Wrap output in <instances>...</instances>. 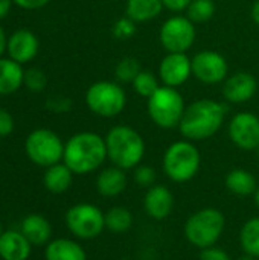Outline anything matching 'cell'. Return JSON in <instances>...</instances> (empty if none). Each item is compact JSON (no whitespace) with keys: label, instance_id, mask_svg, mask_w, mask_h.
<instances>
[{"label":"cell","instance_id":"6da1fadb","mask_svg":"<svg viewBox=\"0 0 259 260\" xmlns=\"http://www.w3.org/2000/svg\"><path fill=\"white\" fill-rule=\"evenodd\" d=\"M227 107L212 99H198L186 107L180 120V134L191 142L206 140L221 128Z\"/></svg>","mask_w":259,"mask_h":260},{"label":"cell","instance_id":"7a4b0ae2","mask_svg":"<svg viewBox=\"0 0 259 260\" xmlns=\"http://www.w3.org/2000/svg\"><path fill=\"white\" fill-rule=\"evenodd\" d=\"M107 160L105 139L92 131L73 134L64 143L63 163L75 174L85 175L99 169Z\"/></svg>","mask_w":259,"mask_h":260},{"label":"cell","instance_id":"3957f363","mask_svg":"<svg viewBox=\"0 0 259 260\" xmlns=\"http://www.w3.org/2000/svg\"><path fill=\"white\" fill-rule=\"evenodd\" d=\"M105 139L107 158L111 165L128 171L140 165L145 155V142L142 136L128 125L113 126Z\"/></svg>","mask_w":259,"mask_h":260},{"label":"cell","instance_id":"277c9868","mask_svg":"<svg viewBox=\"0 0 259 260\" xmlns=\"http://www.w3.org/2000/svg\"><path fill=\"white\" fill-rule=\"evenodd\" d=\"M226 229L224 213L215 207H205L194 212L185 222L183 233L186 241L200 248L214 247L223 236Z\"/></svg>","mask_w":259,"mask_h":260},{"label":"cell","instance_id":"5b68a950","mask_svg":"<svg viewBox=\"0 0 259 260\" xmlns=\"http://www.w3.org/2000/svg\"><path fill=\"white\" fill-rule=\"evenodd\" d=\"M200 166V151L191 140H177L171 143L163 154V172L174 183H188L194 180Z\"/></svg>","mask_w":259,"mask_h":260},{"label":"cell","instance_id":"8992f818","mask_svg":"<svg viewBox=\"0 0 259 260\" xmlns=\"http://www.w3.org/2000/svg\"><path fill=\"white\" fill-rule=\"evenodd\" d=\"M147 108L151 120L163 129L179 128L186 110L185 101L179 90L166 85H160V88L148 98Z\"/></svg>","mask_w":259,"mask_h":260},{"label":"cell","instance_id":"52a82bcc","mask_svg":"<svg viewBox=\"0 0 259 260\" xmlns=\"http://www.w3.org/2000/svg\"><path fill=\"white\" fill-rule=\"evenodd\" d=\"M24 152L34 165L49 168L63 161L64 143L55 131L38 128L27 134L24 140Z\"/></svg>","mask_w":259,"mask_h":260},{"label":"cell","instance_id":"ba28073f","mask_svg":"<svg viewBox=\"0 0 259 260\" xmlns=\"http://www.w3.org/2000/svg\"><path fill=\"white\" fill-rule=\"evenodd\" d=\"M85 104L92 113L101 117H116L127 105V94L116 82L98 81L87 88Z\"/></svg>","mask_w":259,"mask_h":260},{"label":"cell","instance_id":"9c48e42d","mask_svg":"<svg viewBox=\"0 0 259 260\" xmlns=\"http://www.w3.org/2000/svg\"><path fill=\"white\" fill-rule=\"evenodd\" d=\"M67 230L81 241H92L105 230V213L95 204L79 203L66 212Z\"/></svg>","mask_w":259,"mask_h":260},{"label":"cell","instance_id":"30bf717a","mask_svg":"<svg viewBox=\"0 0 259 260\" xmlns=\"http://www.w3.org/2000/svg\"><path fill=\"white\" fill-rule=\"evenodd\" d=\"M197 37L195 24L185 15L169 17L160 27V44L168 53H186Z\"/></svg>","mask_w":259,"mask_h":260},{"label":"cell","instance_id":"8fae6325","mask_svg":"<svg viewBox=\"0 0 259 260\" xmlns=\"http://www.w3.org/2000/svg\"><path fill=\"white\" fill-rule=\"evenodd\" d=\"M192 75L203 84H220L227 78L229 64L215 50H202L192 59Z\"/></svg>","mask_w":259,"mask_h":260},{"label":"cell","instance_id":"7c38bea8","mask_svg":"<svg viewBox=\"0 0 259 260\" xmlns=\"http://www.w3.org/2000/svg\"><path fill=\"white\" fill-rule=\"evenodd\" d=\"M232 143L243 151H255L259 146V117L253 113H237L227 128Z\"/></svg>","mask_w":259,"mask_h":260},{"label":"cell","instance_id":"4fadbf2b","mask_svg":"<svg viewBox=\"0 0 259 260\" xmlns=\"http://www.w3.org/2000/svg\"><path fill=\"white\" fill-rule=\"evenodd\" d=\"M192 75V62L186 53H168L159 64V76L163 85L177 88Z\"/></svg>","mask_w":259,"mask_h":260},{"label":"cell","instance_id":"5bb4252c","mask_svg":"<svg viewBox=\"0 0 259 260\" xmlns=\"http://www.w3.org/2000/svg\"><path fill=\"white\" fill-rule=\"evenodd\" d=\"M40 49V41L37 35L32 30L27 29H18L12 32L8 38V58L14 59L18 64H27L32 61Z\"/></svg>","mask_w":259,"mask_h":260},{"label":"cell","instance_id":"9a60e30c","mask_svg":"<svg viewBox=\"0 0 259 260\" xmlns=\"http://www.w3.org/2000/svg\"><path fill=\"white\" fill-rule=\"evenodd\" d=\"M258 91V81L252 73L237 72L224 79L223 96L231 104L249 102Z\"/></svg>","mask_w":259,"mask_h":260},{"label":"cell","instance_id":"2e32d148","mask_svg":"<svg viewBox=\"0 0 259 260\" xmlns=\"http://www.w3.org/2000/svg\"><path fill=\"white\" fill-rule=\"evenodd\" d=\"M172 209H174V195L166 186L154 184L148 187L143 197V210L150 218L156 221H163L172 213Z\"/></svg>","mask_w":259,"mask_h":260},{"label":"cell","instance_id":"e0dca14e","mask_svg":"<svg viewBox=\"0 0 259 260\" xmlns=\"http://www.w3.org/2000/svg\"><path fill=\"white\" fill-rule=\"evenodd\" d=\"M32 244L20 230H8L0 236V260H27Z\"/></svg>","mask_w":259,"mask_h":260},{"label":"cell","instance_id":"ac0fdd59","mask_svg":"<svg viewBox=\"0 0 259 260\" xmlns=\"http://www.w3.org/2000/svg\"><path fill=\"white\" fill-rule=\"evenodd\" d=\"M127 174L124 169L118 166H108L102 169L96 177V190L99 195L105 198H114L119 197L127 189Z\"/></svg>","mask_w":259,"mask_h":260},{"label":"cell","instance_id":"d6986e66","mask_svg":"<svg viewBox=\"0 0 259 260\" xmlns=\"http://www.w3.org/2000/svg\"><path fill=\"white\" fill-rule=\"evenodd\" d=\"M20 232L32 245H47L52 241V225L43 215L38 213L27 215L20 224Z\"/></svg>","mask_w":259,"mask_h":260},{"label":"cell","instance_id":"ffe728a7","mask_svg":"<svg viewBox=\"0 0 259 260\" xmlns=\"http://www.w3.org/2000/svg\"><path fill=\"white\" fill-rule=\"evenodd\" d=\"M46 260H87V253L82 245L73 239L58 238L52 239L44 250Z\"/></svg>","mask_w":259,"mask_h":260},{"label":"cell","instance_id":"44dd1931","mask_svg":"<svg viewBox=\"0 0 259 260\" xmlns=\"http://www.w3.org/2000/svg\"><path fill=\"white\" fill-rule=\"evenodd\" d=\"M73 172L61 161L53 166L46 168L44 177H43V184L44 187L55 195H61L67 192L73 183Z\"/></svg>","mask_w":259,"mask_h":260},{"label":"cell","instance_id":"7402d4cb","mask_svg":"<svg viewBox=\"0 0 259 260\" xmlns=\"http://www.w3.org/2000/svg\"><path fill=\"white\" fill-rule=\"evenodd\" d=\"M24 70L11 58H0V94H12L23 85Z\"/></svg>","mask_w":259,"mask_h":260},{"label":"cell","instance_id":"603a6c76","mask_svg":"<svg viewBox=\"0 0 259 260\" xmlns=\"http://www.w3.org/2000/svg\"><path fill=\"white\" fill-rule=\"evenodd\" d=\"M224 184L227 187V190L234 195L238 197H249V195H255L256 189H258V183L256 178L252 172L246 171V169H234L226 175Z\"/></svg>","mask_w":259,"mask_h":260},{"label":"cell","instance_id":"cb8c5ba5","mask_svg":"<svg viewBox=\"0 0 259 260\" xmlns=\"http://www.w3.org/2000/svg\"><path fill=\"white\" fill-rule=\"evenodd\" d=\"M163 9L162 0H127L125 12L127 17L136 23H143L160 15Z\"/></svg>","mask_w":259,"mask_h":260},{"label":"cell","instance_id":"d4e9b609","mask_svg":"<svg viewBox=\"0 0 259 260\" xmlns=\"http://www.w3.org/2000/svg\"><path fill=\"white\" fill-rule=\"evenodd\" d=\"M240 245L244 254L259 259V216L246 221L240 230Z\"/></svg>","mask_w":259,"mask_h":260},{"label":"cell","instance_id":"484cf974","mask_svg":"<svg viewBox=\"0 0 259 260\" xmlns=\"http://www.w3.org/2000/svg\"><path fill=\"white\" fill-rule=\"evenodd\" d=\"M133 213L122 206H114L105 212V229L113 233H125L133 227Z\"/></svg>","mask_w":259,"mask_h":260},{"label":"cell","instance_id":"4316f807","mask_svg":"<svg viewBox=\"0 0 259 260\" xmlns=\"http://www.w3.org/2000/svg\"><path fill=\"white\" fill-rule=\"evenodd\" d=\"M186 12H188L186 17L194 24L206 23L215 14V3H214V0H192L186 9Z\"/></svg>","mask_w":259,"mask_h":260},{"label":"cell","instance_id":"83f0119b","mask_svg":"<svg viewBox=\"0 0 259 260\" xmlns=\"http://www.w3.org/2000/svg\"><path fill=\"white\" fill-rule=\"evenodd\" d=\"M133 84V88L134 91L142 96V98H151L159 88V79L151 73V72H147V70H140V73L134 78V81L131 82Z\"/></svg>","mask_w":259,"mask_h":260},{"label":"cell","instance_id":"f1b7e54d","mask_svg":"<svg viewBox=\"0 0 259 260\" xmlns=\"http://www.w3.org/2000/svg\"><path fill=\"white\" fill-rule=\"evenodd\" d=\"M140 70H142L140 64L136 58L125 56L118 62V66L114 69V75L119 82H133L134 78L140 73Z\"/></svg>","mask_w":259,"mask_h":260},{"label":"cell","instance_id":"f546056e","mask_svg":"<svg viewBox=\"0 0 259 260\" xmlns=\"http://www.w3.org/2000/svg\"><path fill=\"white\" fill-rule=\"evenodd\" d=\"M23 85L31 90V91H43L47 85V78L44 75L43 70L37 69V67H32V69H27L24 70V78H23Z\"/></svg>","mask_w":259,"mask_h":260},{"label":"cell","instance_id":"4dcf8cb0","mask_svg":"<svg viewBox=\"0 0 259 260\" xmlns=\"http://www.w3.org/2000/svg\"><path fill=\"white\" fill-rule=\"evenodd\" d=\"M113 35L118 40H130L137 32V23L130 17H122L113 24Z\"/></svg>","mask_w":259,"mask_h":260},{"label":"cell","instance_id":"1f68e13d","mask_svg":"<svg viewBox=\"0 0 259 260\" xmlns=\"http://www.w3.org/2000/svg\"><path fill=\"white\" fill-rule=\"evenodd\" d=\"M134 181L142 186V187H151L154 186V181H156V171L154 168L151 166H147V165H139L137 168H134Z\"/></svg>","mask_w":259,"mask_h":260},{"label":"cell","instance_id":"d6a6232c","mask_svg":"<svg viewBox=\"0 0 259 260\" xmlns=\"http://www.w3.org/2000/svg\"><path fill=\"white\" fill-rule=\"evenodd\" d=\"M200 260H232V257L229 256V253L220 247H209L202 250L200 253Z\"/></svg>","mask_w":259,"mask_h":260},{"label":"cell","instance_id":"836d02e7","mask_svg":"<svg viewBox=\"0 0 259 260\" xmlns=\"http://www.w3.org/2000/svg\"><path fill=\"white\" fill-rule=\"evenodd\" d=\"M14 131V119L5 110L0 108V137H8Z\"/></svg>","mask_w":259,"mask_h":260},{"label":"cell","instance_id":"e575fe53","mask_svg":"<svg viewBox=\"0 0 259 260\" xmlns=\"http://www.w3.org/2000/svg\"><path fill=\"white\" fill-rule=\"evenodd\" d=\"M46 105H47V108H49L50 111H55V113H66V111L70 110L72 102H70L67 98H61V96L56 98V96H55V98L49 99Z\"/></svg>","mask_w":259,"mask_h":260},{"label":"cell","instance_id":"d590c367","mask_svg":"<svg viewBox=\"0 0 259 260\" xmlns=\"http://www.w3.org/2000/svg\"><path fill=\"white\" fill-rule=\"evenodd\" d=\"M191 2L192 0H162L163 8H166L172 12H182V11L188 9Z\"/></svg>","mask_w":259,"mask_h":260},{"label":"cell","instance_id":"8d00e7d4","mask_svg":"<svg viewBox=\"0 0 259 260\" xmlns=\"http://www.w3.org/2000/svg\"><path fill=\"white\" fill-rule=\"evenodd\" d=\"M50 0H12L14 5L20 6L21 9H29V11H34V9H40L43 6H46Z\"/></svg>","mask_w":259,"mask_h":260},{"label":"cell","instance_id":"74e56055","mask_svg":"<svg viewBox=\"0 0 259 260\" xmlns=\"http://www.w3.org/2000/svg\"><path fill=\"white\" fill-rule=\"evenodd\" d=\"M11 6H12V0H0V20L9 14Z\"/></svg>","mask_w":259,"mask_h":260},{"label":"cell","instance_id":"f35d334b","mask_svg":"<svg viewBox=\"0 0 259 260\" xmlns=\"http://www.w3.org/2000/svg\"><path fill=\"white\" fill-rule=\"evenodd\" d=\"M6 46H8V38H6V34H5L3 27L0 26V58L6 52Z\"/></svg>","mask_w":259,"mask_h":260},{"label":"cell","instance_id":"ab89813d","mask_svg":"<svg viewBox=\"0 0 259 260\" xmlns=\"http://www.w3.org/2000/svg\"><path fill=\"white\" fill-rule=\"evenodd\" d=\"M252 18H253V21L259 26V0H256L253 3V6H252Z\"/></svg>","mask_w":259,"mask_h":260},{"label":"cell","instance_id":"60d3db41","mask_svg":"<svg viewBox=\"0 0 259 260\" xmlns=\"http://www.w3.org/2000/svg\"><path fill=\"white\" fill-rule=\"evenodd\" d=\"M253 197H255V204H256V206L259 207V186H258V189H256V192H255V195H253Z\"/></svg>","mask_w":259,"mask_h":260},{"label":"cell","instance_id":"b9f144b4","mask_svg":"<svg viewBox=\"0 0 259 260\" xmlns=\"http://www.w3.org/2000/svg\"><path fill=\"white\" fill-rule=\"evenodd\" d=\"M238 260H256L255 257H252V256H249V254H244V256H241Z\"/></svg>","mask_w":259,"mask_h":260},{"label":"cell","instance_id":"7bdbcfd3","mask_svg":"<svg viewBox=\"0 0 259 260\" xmlns=\"http://www.w3.org/2000/svg\"><path fill=\"white\" fill-rule=\"evenodd\" d=\"M2 233H3V230H2V224H0V236H2Z\"/></svg>","mask_w":259,"mask_h":260},{"label":"cell","instance_id":"ee69618b","mask_svg":"<svg viewBox=\"0 0 259 260\" xmlns=\"http://www.w3.org/2000/svg\"><path fill=\"white\" fill-rule=\"evenodd\" d=\"M256 151H258V155H259V146H258V149H256Z\"/></svg>","mask_w":259,"mask_h":260},{"label":"cell","instance_id":"f6af8a7d","mask_svg":"<svg viewBox=\"0 0 259 260\" xmlns=\"http://www.w3.org/2000/svg\"><path fill=\"white\" fill-rule=\"evenodd\" d=\"M119 260H128V259H119Z\"/></svg>","mask_w":259,"mask_h":260}]
</instances>
